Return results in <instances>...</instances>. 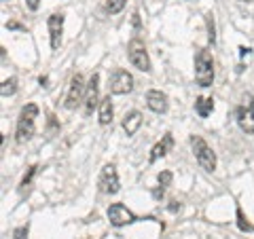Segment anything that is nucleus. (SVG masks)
<instances>
[{"label": "nucleus", "mask_w": 254, "mask_h": 239, "mask_svg": "<svg viewBox=\"0 0 254 239\" xmlns=\"http://www.w3.org/2000/svg\"><path fill=\"white\" fill-rule=\"evenodd\" d=\"M36 117H38V106L36 104H26L21 108L19 113V119H17V129H15V140L23 144V142H28L34 138L36 133Z\"/></svg>", "instance_id": "obj_1"}, {"label": "nucleus", "mask_w": 254, "mask_h": 239, "mask_svg": "<svg viewBox=\"0 0 254 239\" xmlns=\"http://www.w3.org/2000/svg\"><path fill=\"white\" fill-rule=\"evenodd\" d=\"M195 81L203 89L214 83V60L208 49H199L195 55Z\"/></svg>", "instance_id": "obj_2"}, {"label": "nucleus", "mask_w": 254, "mask_h": 239, "mask_svg": "<svg viewBox=\"0 0 254 239\" xmlns=\"http://www.w3.org/2000/svg\"><path fill=\"white\" fill-rule=\"evenodd\" d=\"M190 148H193V155L201 170H205V172L216 170V153L210 148V144L201 135H190Z\"/></svg>", "instance_id": "obj_3"}, {"label": "nucleus", "mask_w": 254, "mask_h": 239, "mask_svg": "<svg viewBox=\"0 0 254 239\" xmlns=\"http://www.w3.org/2000/svg\"><path fill=\"white\" fill-rule=\"evenodd\" d=\"M235 121L244 133H254V95L246 93L242 104L235 108Z\"/></svg>", "instance_id": "obj_4"}, {"label": "nucleus", "mask_w": 254, "mask_h": 239, "mask_svg": "<svg viewBox=\"0 0 254 239\" xmlns=\"http://www.w3.org/2000/svg\"><path fill=\"white\" fill-rule=\"evenodd\" d=\"M127 58H129L131 66L138 68L140 72H150V58L146 51V45L140 41V38H131L129 45H127Z\"/></svg>", "instance_id": "obj_5"}, {"label": "nucleus", "mask_w": 254, "mask_h": 239, "mask_svg": "<svg viewBox=\"0 0 254 239\" xmlns=\"http://www.w3.org/2000/svg\"><path fill=\"white\" fill-rule=\"evenodd\" d=\"M98 186H100L102 193H106V195H117L119 190H121V182H119L117 167H115L113 163H106L104 167H102Z\"/></svg>", "instance_id": "obj_6"}, {"label": "nucleus", "mask_w": 254, "mask_h": 239, "mask_svg": "<svg viewBox=\"0 0 254 239\" xmlns=\"http://www.w3.org/2000/svg\"><path fill=\"white\" fill-rule=\"evenodd\" d=\"M133 91V76L123 68H117L110 74V93L113 95H127Z\"/></svg>", "instance_id": "obj_7"}, {"label": "nucleus", "mask_w": 254, "mask_h": 239, "mask_svg": "<svg viewBox=\"0 0 254 239\" xmlns=\"http://www.w3.org/2000/svg\"><path fill=\"white\" fill-rule=\"evenodd\" d=\"M85 91H87V85L83 81V74H74L72 78H70V89H68V95H66L64 106H66L68 110H74L78 104H81Z\"/></svg>", "instance_id": "obj_8"}, {"label": "nucleus", "mask_w": 254, "mask_h": 239, "mask_svg": "<svg viewBox=\"0 0 254 239\" xmlns=\"http://www.w3.org/2000/svg\"><path fill=\"white\" fill-rule=\"evenodd\" d=\"M106 216L110 220V225L113 227H125V225H133L138 218L136 214H133L131 210H127L123 203H113L106 212Z\"/></svg>", "instance_id": "obj_9"}, {"label": "nucleus", "mask_w": 254, "mask_h": 239, "mask_svg": "<svg viewBox=\"0 0 254 239\" xmlns=\"http://www.w3.org/2000/svg\"><path fill=\"white\" fill-rule=\"evenodd\" d=\"M100 74L93 72L89 83H87V91H85V115L89 117L93 115V108L100 106Z\"/></svg>", "instance_id": "obj_10"}, {"label": "nucleus", "mask_w": 254, "mask_h": 239, "mask_svg": "<svg viewBox=\"0 0 254 239\" xmlns=\"http://www.w3.org/2000/svg\"><path fill=\"white\" fill-rule=\"evenodd\" d=\"M47 28H49V41H51V49L58 51L62 45V34H64V15L62 13H53L47 19Z\"/></svg>", "instance_id": "obj_11"}, {"label": "nucleus", "mask_w": 254, "mask_h": 239, "mask_svg": "<svg viewBox=\"0 0 254 239\" xmlns=\"http://www.w3.org/2000/svg\"><path fill=\"white\" fill-rule=\"evenodd\" d=\"M144 100H146V106L157 115H165L168 113V108H170L168 95H165L163 91H159V89H148L146 95H144Z\"/></svg>", "instance_id": "obj_12"}, {"label": "nucleus", "mask_w": 254, "mask_h": 239, "mask_svg": "<svg viewBox=\"0 0 254 239\" xmlns=\"http://www.w3.org/2000/svg\"><path fill=\"white\" fill-rule=\"evenodd\" d=\"M172 146H174V138H172V133H165L163 138L159 140L153 148H150L148 161H150V163H155V161H159V159H163V157L172 150Z\"/></svg>", "instance_id": "obj_13"}, {"label": "nucleus", "mask_w": 254, "mask_h": 239, "mask_svg": "<svg viewBox=\"0 0 254 239\" xmlns=\"http://www.w3.org/2000/svg\"><path fill=\"white\" fill-rule=\"evenodd\" d=\"M140 127H142V113H138V110H131V113L123 117V131L127 135H136Z\"/></svg>", "instance_id": "obj_14"}, {"label": "nucleus", "mask_w": 254, "mask_h": 239, "mask_svg": "<svg viewBox=\"0 0 254 239\" xmlns=\"http://www.w3.org/2000/svg\"><path fill=\"white\" fill-rule=\"evenodd\" d=\"M113 117H115V108H113V100H110V93L106 98H102L100 102V110H98V119H100V125H110L113 123Z\"/></svg>", "instance_id": "obj_15"}, {"label": "nucleus", "mask_w": 254, "mask_h": 239, "mask_svg": "<svg viewBox=\"0 0 254 239\" xmlns=\"http://www.w3.org/2000/svg\"><path fill=\"white\" fill-rule=\"evenodd\" d=\"M214 110V100L212 98H205V95H199L195 100V113L199 115L201 119H208Z\"/></svg>", "instance_id": "obj_16"}, {"label": "nucleus", "mask_w": 254, "mask_h": 239, "mask_svg": "<svg viewBox=\"0 0 254 239\" xmlns=\"http://www.w3.org/2000/svg\"><path fill=\"white\" fill-rule=\"evenodd\" d=\"M172 172L170 170H163L161 174H159V186L153 190V197L155 199H163V195H165V188H168L170 184H172Z\"/></svg>", "instance_id": "obj_17"}, {"label": "nucleus", "mask_w": 254, "mask_h": 239, "mask_svg": "<svg viewBox=\"0 0 254 239\" xmlns=\"http://www.w3.org/2000/svg\"><path fill=\"white\" fill-rule=\"evenodd\" d=\"M15 91H17V78L15 76L6 78V81H2V85H0V95H2V98H11V95H15Z\"/></svg>", "instance_id": "obj_18"}, {"label": "nucleus", "mask_w": 254, "mask_h": 239, "mask_svg": "<svg viewBox=\"0 0 254 239\" xmlns=\"http://www.w3.org/2000/svg\"><path fill=\"white\" fill-rule=\"evenodd\" d=\"M127 0H106V13L108 15H119L125 9Z\"/></svg>", "instance_id": "obj_19"}, {"label": "nucleus", "mask_w": 254, "mask_h": 239, "mask_svg": "<svg viewBox=\"0 0 254 239\" xmlns=\"http://www.w3.org/2000/svg\"><path fill=\"white\" fill-rule=\"evenodd\" d=\"M237 227H240V231H244V233H254V225H250L248 218L244 216L242 208H237Z\"/></svg>", "instance_id": "obj_20"}, {"label": "nucleus", "mask_w": 254, "mask_h": 239, "mask_svg": "<svg viewBox=\"0 0 254 239\" xmlns=\"http://www.w3.org/2000/svg\"><path fill=\"white\" fill-rule=\"evenodd\" d=\"M205 26H208V41L214 45L216 43V26H214V15L212 13L205 15Z\"/></svg>", "instance_id": "obj_21"}, {"label": "nucleus", "mask_w": 254, "mask_h": 239, "mask_svg": "<svg viewBox=\"0 0 254 239\" xmlns=\"http://www.w3.org/2000/svg\"><path fill=\"white\" fill-rule=\"evenodd\" d=\"M36 172H38V165H32V167H28V174L21 178V186H28L30 182H32V178L36 176Z\"/></svg>", "instance_id": "obj_22"}, {"label": "nucleus", "mask_w": 254, "mask_h": 239, "mask_svg": "<svg viewBox=\"0 0 254 239\" xmlns=\"http://www.w3.org/2000/svg\"><path fill=\"white\" fill-rule=\"evenodd\" d=\"M13 239H28V225H23V227H19V229H15Z\"/></svg>", "instance_id": "obj_23"}, {"label": "nucleus", "mask_w": 254, "mask_h": 239, "mask_svg": "<svg viewBox=\"0 0 254 239\" xmlns=\"http://www.w3.org/2000/svg\"><path fill=\"white\" fill-rule=\"evenodd\" d=\"M26 6L30 11H38V6H41V0H26Z\"/></svg>", "instance_id": "obj_24"}, {"label": "nucleus", "mask_w": 254, "mask_h": 239, "mask_svg": "<svg viewBox=\"0 0 254 239\" xmlns=\"http://www.w3.org/2000/svg\"><path fill=\"white\" fill-rule=\"evenodd\" d=\"M170 212H180V203L178 201H170Z\"/></svg>", "instance_id": "obj_25"}, {"label": "nucleus", "mask_w": 254, "mask_h": 239, "mask_svg": "<svg viewBox=\"0 0 254 239\" xmlns=\"http://www.w3.org/2000/svg\"><path fill=\"white\" fill-rule=\"evenodd\" d=\"M6 30H21V26L19 23H15V21H9L6 23Z\"/></svg>", "instance_id": "obj_26"}, {"label": "nucleus", "mask_w": 254, "mask_h": 239, "mask_svg": "<svg viewBox=\"0 0 254 239\" xmlns=\"http://www.w3.org/2000/svg\"><path fill=\"white\" fill-rule=\"evenodd\" d=\"M47 81H49V78H47V76H41V78H38V83H41V85H43V87H45V85H47Z\"/></svg>", "instance_id": "obj_27"}, {"label": "nucleus", "mask_w": 254, "mask_h": 239, "mask_svg": "<svg viewBox=\"0 0 254 239\" xmlns=\"http://www.w3.org/2000/svg\"><path fill=\"white\" fill-rule=\"evenodd\" d=\"M240 2H252V0H240Z\"/></svg>", "instance_id": "obj_28"}]
</instances>
